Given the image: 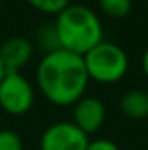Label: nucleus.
Masks as SVG:
<instances>
[{"label": "nucleus", "instance_id": "f257e3e1", "mask_svg": "<svg viewBox=\"0 0 148 150\" xmlns=\"http://www.w3.org/2000/svg\"><path fill=\"white\" fill-rule=\"evenodd\" d=\"M91 79L85 70L84 56L56 49L42 54L35 70L38 93L56 107H73L85 96Z\"/></svg>", "mask_w": 148, "mask_h": 150}, {"label": "nucleus", "instance_id": "f03ea898", "mask_svg": "<svg viewBox=\"0 0 148 150\" xmlns=\"http://www.w3.org/2000/svg\"><path fill=\"white\" fill-rule=\"evenodd\" d=\"M54 26L59 47L84 56L101 40H105L103 23L91 7L82 4H70L54 18Z\"/></svg>", "mask_w": 148, "mask_h": 150}, {"label": "nucleus", "instance_id": "7ed1b4c3", "mask_svg": "<svg viewBox=\"0 0 148 150\" xmlns=\"http://www.w3.org/2000/svg\"><path fill=\"white\" fill-rule=\"evenodd\" d=\"M87 75L98 84H117L129 72V54L111 40H101L84 54Z\"/></svg>", "mask_w": 148, "mask_h": 150}, {"label": "nucleus", "instance_id": "20e7f679", "mask_svg": "<svg viewBox=\"0 0 148 150\" xmlns=\"http://www.w3.org/2000/svg\"><path fill=\"white\" fill-rule=\"evenodd\" d=\"M35 103V86L23 72H11L0 82V108L9 115H25Z\"/></svg>", "mask_w": 148, "mask_h": 150}, {"label": "nucleus", "instance_id": "39448f33", "mask_svg": "<svg viewBox=\"0 0 148 150\" xmlns=\"http://www.w3.org/2000/svg\"><path fill=\"white\" fill-rule=\"evenodd\" d=\"M91 138L72 120L47 126L40 136V150H85Z\"/></svg>", "mask_w": 148, "mask_h": 150}, {"label": "nucleus", "instance_id": "423d86ee", "mask_svg": "<svg viewBox=\"0 0 148 150\" xmlns=\"http://www.w3.org/2000/svg\"><path fill=\"white\" fill-rule=\"evenodd\" d=\"M72 108V122H75L89 136L98 133L106 120V107L96 96H82Z\"/></svg>", "mask_w": 148, "mask_h": 150}, {"label": "nucleus", "instance_id": "0eeeda50", "mask_svg": "<svg viewBox=\"0 0 148 150\" xmlns=\"http://www.w3.org/2000/svg\"><path fill=\"white\" fill-rule=\"evenodd\" d=\"M35 56V44L26 37L16 35V37L5 38L0 45V59L5 67V72H23L25 67L33 59Z\"/></svg>", "mask_w": 148, "mask_h": 150}, {"label": "nucleus", "instance_id": "6e6552de", "mask_svg": "<svg viewBox=\"0 0 148 150\" xmlns=\"http://www.w3.org/2000/svg\"><path fill=\"white\" fill-rule=\"evenodd\" d=\"M120 110L132 120L148 117V93L143 89H129L120 98Z\"/></svg>", "mask_w": 148, "mask_h": 150}, {"label": "nucleus", "instance_id": "1a4fd4ad", "mask_svg": "<svg viewBox=\"0 0 148 150\" xmlns=\"http://www.w3.org/2000/svg\"><path fill=\"white\" fill-rule=\"evenodd\" d=\"M37 38V45L42 49V52H52L56 49H61L59 47V40H58V33H56V26H54V21L52 23H44L35 33Z\"/></svg>", "mask_w": 148, "mask_h": 150}, {"label": "nucleus", "instance_id": "9d476101", "mask_svg": "<svg viewBox=\"0 0 148 150\" xmlns=\"http://www.w3.org/2000/svg\"><path fill=\"white\" fill-rule=\"evenodd\" d=\"M101 12L108 18L120 19L125 18L132 9V0H98Z\"/></svg>", "mask_w": 148, "mask_h": 150}, {"label": "nucleus", "instance_id": "9b49d317", "mask_svg": "<svg viewBox=\"0 0 148 150\" xmlns=\"http://www.w3.org/2000/svg\"><path fill=\"white\" fill-rule=\"evenodd\" d=\"M37 12H42L45 16H58L61 11H65L72 0H26Z\"/></svg>", "mask_w": 148, "mask_h": 150}, {"label": "nucleus", "instance_id": "f8f14e48", "mask_svg": "<svg viewBox=\"0 0 148 150\" xmlns=\"http://www.w3.org/2000/svg\"><path fill=\"white\" fill-rule=\"evenodd\" d=\"M0 150H23L21 136L12 129H0Z\"/></svg>", "mask_w": 148, "mask_h": 150}, {"label": "nucleus", "instance_id": "ddd939ff", "mask_svg": "<svg viewBox=\"0 0 148 150\" xmlns=\"http://www.w3.org/2000/svg\"><path fill=\"white\" fill-rule=\"evenodd\" d=\"M85 150H120V147L108 138H96L89 142Z\"/></svg>", "mask_w": 148, "mask_h": 150}, {"label": "nucleus", "instance_id": "4468645a", "mask_svg": "<svg viewBox=\"0 0 148 150\" xmlns=\"http://www.w3.org/2000/svg\"><path fill=\"white\" fill-rule=\"evenodd\" d=\"M141 70H143L145 77L148 79V47L143 51V56H141Z\"/></svg>", "mask_w": 148, "mask_h": 150}, {"label": "nucleus", "instance_id": "2eb2a0df", "mask_svg": "<svg viewBox=\"0 0 148 150\" xmlns=\"http://www.w3.org/2000/svg\"><path fill=\"white\" fill-rule=\"evenodd\" d=\"M5 74H7V72H5V67H4V63H2V59H0V82H2V79L5 77Z\"/></svg>", "mask_w": 148, "mask_h": 150}, {"label": "nucleus", "instance_id": "dca6fc26", "mask_svg": "<svg viewBox=\"0 0 148 150\" xmlns=\"http://www.w3.org/2000/svg\"><path fill=\"white\" fill-rule=\"evenodd\" d=\"M0 12H2V0H0Z\"/></svg>", "mask_w": 148, "mask_h": 150}]
</instances>
